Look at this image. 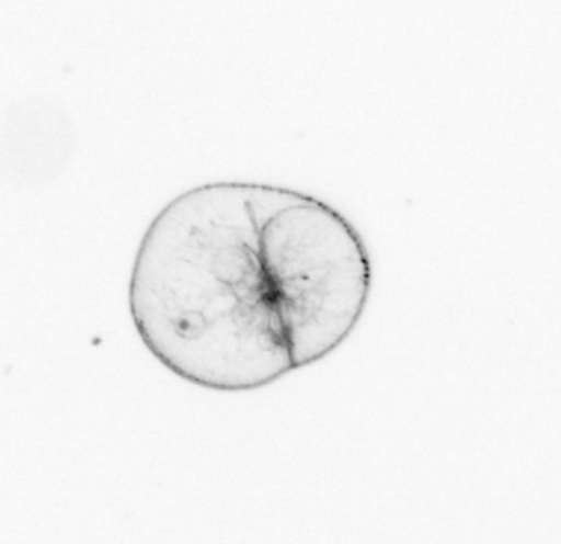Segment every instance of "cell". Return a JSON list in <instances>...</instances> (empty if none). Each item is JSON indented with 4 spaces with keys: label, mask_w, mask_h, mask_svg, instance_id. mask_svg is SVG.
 <instances>
[{
    "label": "cell",
    "mask_w": 561,
    "mask_h": 544,
    "mask_svg": "<svg viewBox=\"0 0 561 544\" xmlns=\"http://www.w3.org/2000/svg\"><path fill=\"white\" fill-rule=\"evenodd\" d=\"M373 265L325 201L257 182L171 200L146 229L128 286L134 328L163 367L213 392L259 390L353 335Z\"/></svg>",
    "instance_id": "6da1fadb"
}]
</instances>
